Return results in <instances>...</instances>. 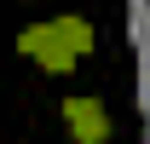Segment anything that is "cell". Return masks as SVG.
Masks as SVG:
<instances>
[{
    "instance_id": "cell-3",
    "label": "cell",
    "mask_w": 150,
    "mask_h": 144,
    "mask_svg": "<svg viewBox=\"0 0 150 144\" xmlns=\"http://www.w3.org/2000/svg\"><path fill=\"white\" fill-rule=\"evenodd\" d=\"M52 35L64 40V46H69L75 58H87V52H93V23H87V18H75V12L52 18Z\"/></svg>"
},
{
    "instance_id": "cell-1",
    "label": "cell",
    "mask_w": 150,
    "mask_h": 144,
    "mask_svg": "<svg viewBox=\"0 0 150 144\" xmlns=\"http://www.w3.org/2000/svg\"><path fill=\"white\" fill-rule=\"evenodd\" d=\"M18 52H29L46 75H69V69H75V52L52 35V23H29V29L18 35Z\"/></svg>"
},
{
    "instance_id": "cell-2",
    "label": "cell",
    "mask_w": 150,
    "mask_h": 144,
    "mask_svg": "<svg viewBox=\"0 0 150 144\" xmlns=\"http://www.w3.org/2000/svg\"><path fill=\"white\" fill-rule=\"evenodd\" d=\"M64 121H69L75 144H104L110 138V109L98 98H64Z\"/></svg>"
}]
</instances>
